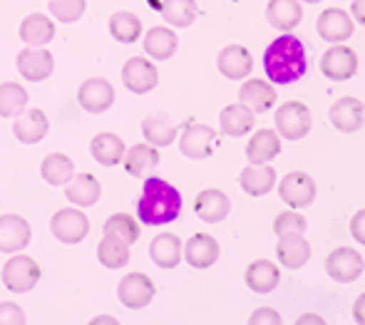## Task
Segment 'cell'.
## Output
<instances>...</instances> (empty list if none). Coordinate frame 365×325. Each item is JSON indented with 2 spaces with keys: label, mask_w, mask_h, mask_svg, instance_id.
Returning <instances> with one entry per match:
<instances>
[{
  "label": "cell",
  "mask_w": 365,
  "mask_h": 325,
  "mask_svg": "<svg viewBox=\"0 0 365 325\" xmlns=\"http://www.w3.org/2000/svg\"><path fill=\"white\" fill-rule=\"evenodd\" d=\"M266 77L276 85H293L308 70L306 45L291 33H284L266 48L264 53Z\"/></svg>",
  "instance_id": "obj_1"
},
{
  "label": "cell",
  "mask_w": 365,
  "mask_h": 325,
  "mask_svg": "<svg viewBox=\"0 0 365 325\" xmlns=\"http://www.w3.org/2000/svg\"><path fill=\"white\" fill-rule=\"evenodd\" d=\"M182 214V194L169 182L159 177H147L142 196L137 201V216L145 226H162L172 224Z\"/></svg>",
  "instance_id": "obj_2"
},
{
  "label": "cell",
  "mask_w": 365,
  "mask_h": 325,
  "mask_svg": "<svg viewBox=\"0 0 365 325\" xmlns=\"http://www.w3.org/2000/svg\"><path fill=\"white\" fill-rule=\"evenodd\" d=\"M276 122V132H279L281 139H289V142H298L303 139L313 127V117H311V110H308L303 102H284L279 107L274 117Z\"/></svg>",
  "instance_id": "obj_3"
},
{
  "label": "cell",
  "mask_w": 365,
  "mask_h": 325,
  "mask_svg": "<svg viewBox=\"0 0 365 325\" xmlns=\"http://www.w3.org/2000/svg\"><path fill=\"white\" fill-rule=\"evenodd\" d=\"M40 276V263L30 256H10L3 266V286L10 293H28L38 286Z\"/></svg>",
  "instance_id": "obj_4"
},
{
  "label": "cell",
  "mask_w": 365,
  "mask_h": 325,
  "mask_svg": "<svg viewBox=\"0 0 365 325\" xmlns=\"http://www.w3.org/2000/svg\"><path fill=\"white\" fill-rule=\"evenodd\" d=\"M50 231L58 241L63 244H80L90 234V219L82 214L80 206L73 209H60L55 211V216L50 219Z\"/></svg>",
  "instance_id": "obj_5"
},
{
  "label": "cell",
  "mask_w": 365,
  "mask_h": 325,
  "mask_svg": "<svg viewBox=\"0 0 365 325\" xmlns=\"http://www.w3.org/2000/svg\"><path fill=\"white\" fill-rule=\"evenodd\" d=\"M219 134L209 125H197L189 122L182 132H179V152L189 159H207L212 157L214 147H217Z\"/></svg>",
  "instance_id": "obj_6"
},
{
  "label": "cell",
  "mask_w": 365,
  "mask_h": 325,
  "mask_svg": "<svg viewBox=\"0 0 365 325\" xmlns=\"http://www.w3.org/2000/svg\"><path fill=\"white\" fill-rule=\"evenodd\" d=\"M321 72L333 82H346L358 72V55L353 48L338 43L328 48L321 58Z\"/></svg>",
  "instance_id": "obj_7"
},
{
  "label": "cell",
  "mask_w": 365,
  "mask_h": 325,
  "mask_svg": "<svg viewBox=\"0 0 365 325\" xmlns=\"http://www.w3.org/2000/svg\"><path fill=\"white\" fill-rule=\"evenodd\" d=\"M318 38L326 40L331 45L346 43L348 38H353V30H356V20L341 8H326L316 20Z\"/></svg>",
  "instance_id": "obj_8"
},
{
  "label": "cell",
  "mask_w": 365,
  "mask_h": 325,
  "mask_svg": "<svg viewBox=\"0 0 365 325\" xmlns=\"http://www.w3.org/2000/svg\"><path fill=\"white\" fill-rule=\"evenodd\" d=\"M122 82L132 95H149L159 85V72L152 60L147 58H130L122 67Z\"/></svg>",
  "instance_id": "obj_9"
},
{
  "label": "cell",
  "mask_w": 365,
  "mask_h": 325,
  "mask_svg": "<svg viewBox=\"0 0 365 325\" xmlns=\"http://www.w3.org/2000/svg\"><path fill=\"white\" fill-rule=\"evenodd\" d=\"M154 293H157V288H154L152 278L140 271L125 276L117 286V296H120L122 306L130 308V311H140V308L149 306Z\"/></svg>",
  "instance_id": "obj_10"
},
{
  "label": "cell",
  "mask_w": 365,
  "mask_h": 325,
  "mask_svg": "<svg viewBox=\"0 0 365 325\" xmlns=\"http://www.w3.org/2000/svg\"><path fill=\"white\" fill-rule=\"evenodd\" d=\"M77 105L85 112H90V115L107 112L115 105V87L107 80H102V77H90L77 90Z\"/></svg>",
  "instance_id": "obj_11"
},
{
  "label": "cell",
  "mask_w": 365,
  "mask_h": 325,
  "mask_svg": "<svg viewBox=\"0 0 365 325\" xmlns=\"http://www.w3.org/2000/svg\"><path fill=\"white\" fill-rule=\"evenodd\" d=\"M318 194V187L313 182V177H308L306 172H289L279 182V196L291 206V209H303L311 206L313 199Z\"/></svg>",
  "instance_id": "obj_12"
},
{
  "label": "cell",
  "mask_w": 365,
  "mask_h": 325,
  "mask_svg": "<svg viewBox=\"0 0 365 325\" xmlns=\"http://www.w3.org/2000/svg\"><path fill=\"white\" fill-rule=\"evenodd\" d=\"M326 271L333 281L338 283H351L356 278H361V273L365 271V261L363 256L358 254L356 249H348V246H341V249L331 251L326 259Z\"/></svg>",
  "instance_id": "obj_13"
},
{
  "label": "cell",
  "mask_w": 365,
  "mask_h": 325,
  "mask_svg": "<svg viewBox=\"0 0 365 325\" xmlns=\"http://www.w3.org/2000/svg\"><path fill=\"white\" fill-rule=\"evenodd\" d=\"M15 65H18L20 77H25L28 82H45L55 70L53 55L45 48H30V45L25 50H20Z\"/></svg>",
  "instance_id": "obj_14"
},
{
  "label": "cell",
  "mask_w": 365,
  "mask_h": 325,
  "mask_svg": "<svg viewBox=\"0 0 365 325\" xmlns=\"http://www.w3.org/2000/svg\"><path fill=\"white\" fill-rule=\"evenodd\" d=\"M33 239L30 224L18 214L0 216V254H20Z\"/></svg>",
  "instance_id": "obj_15"
},
{
  "label": "cell",
  "mask_w": 365,
  "mask_h": 325,
  "mask_svg": "<svg viewBox=\"0 0 365 325\" xmlns=\"http://www.w3.org/2000/svg\"><path fill=\"white\" fill-rule=\"evenodd\" d=\"M331 125L336 127L338 132H358L365 122V105L358 97H338L331 105Z\"/></svg>",
  "instance_id": "obj_16"
},
{
  "label": "cell",
  "mask_w": 365,
  "mask_h": 325,
  "mask_svg": "<svg viewBox=\"0 0 365 325\" xmlns=\"http://www.w3.org/2000/svg\"><path fill=\"white\" fill-rule=\"evenodd\" d=\"M217 67L226 80H246L254 70V58L244 45H226L217 58Z\"/></svg>",
  "instance_id": "obj_17"
},
{
  "label": "cell",
  "mask_w": 365,
  "mask_h": 325,
  "mask_svg": "<svg viewBox=\"0 0 365 325\" xmlns=\"http://www.w3.org/2000/svg\"><path fill=\"white\" fill-rule=\"evenodd\" d=\"M256 125V112L244 102L226 105L219 115V130L226 137H246Z\"/></svg>",
  "instance_id": "obj_18"
},
{
  "label": "cell",
  "mask_w": 365,
  "mask_h": 325,
  "mask_svg": "<svg viewBox=\"0 0 365 325\" xmlns=\"http://www.w3.org/2000/svg\"><path fill=\"white\" fill-rule=\"evenodd\" d=\"M159 159H162L159 157V149L145 142V144H135V147L127 149L122 164H125V172L130 174V177L147 179L159 169Z\"/></svg>",
  "instance_id": "obj_19"
},
{
  "label": "cell",
  "mask_w": 365,
  "mask_h": 325,
  "mask_svg": "<svg viewBox=\"0 0 365 325\" xmlns=\"http://www.w3.org/2000/svg\"><path fill=\"white\" fill-rule=\"evenodd\" d=\"M219 241L212 234H194L184 246V261L192 268H212L219 261Z\"/></svg>",
  "instance_id": "obj_20"
},
{
  "label": "cell",
  "mask_w": 365,
  "mask_h": 325,
  "mask_svg": "<svg viewBox=\"0 0 365 325\" xmlns=\"http://www.w3.org/2000/svg\"><path fill=\"white\" fill-rule=\"evenodd\" d=\"M48 132H50V120L43 110H25L20 117H15L13 134L18 142L38 144L48 137Z\"/></svg>",
  "instance_id": "obj_21"
},
{
  "label": "cell",
  "mask_w": 365,
  "mask_h": 325,
  "mask_svg": "<svg viewBox=\"0 0 365 325\" xmlns=\"http://www.w3.org/2000/svg\"><path fill=\"white\" fill-rule=\"evenodd\" d=\"M125 152H127L125 142H122V137L115 132H100V134H95L90 142L92 159H95L97 164H102V167H117V164H122Z\"/></svg>",
  "instance_id": "obj_22"
},
{
  "label": "cell",
  "mask_w": 365,
  "mask_h": 325,
  "mask_svg": "<svg viewBox=\"0 0 365 325\" xmlns=\"http://www.w3.org/2000/svg\"><path fill=\"white\" fill-rule=\"evenodd\" d=\"M231 211V201L229 196L219 189H204L199 192V196L194 199V214L199 216L207 224H219L229 216Z\"/></svg>",
  "instance_id": "obj_23"
},
{
  "label": "cell",
  "mask_w": 365,
  "mask_h": 325,
  "mask_svg": "<svg viewBox=\"0 0 365 325\" xmlns=\"http://www.w3.org/2000/svg\"><path fill=\"white\" fill-rule=\"evenodd\" d=\"M65 196H68L70 204L80 206V209H87V206H95L97 201H100L102 187L95 174L82 172V174H75V177L65 184Z\"/></svg>",
  "instance_id": "obj_24"
},
{
  "label": "cell",
  "mask_w": 365,
  "mask_h": 325,
  "mask_svg": "<svg viewBox=\"0 0 365 325\" xmlns=\"http://www.w3.org/2000/svg\"><path fill=\"white\" fill-rule=\"evenodd\" d=\"M266 18H269L271 28H276L279 33H291L303 20L301 0H269Z\"/></svg>",
  "instance_id": "obj_25"
},
{
  "label": "cell",
  "mask_w": 365,
  "mask_h": 325,
  "mask_svg": "<svg viewBox=\"0 0 365 325\" xmlns=\"http://www.w3.org/2000/svg\"><path fill=\"white\" fill-rule=\"evenodd\" d=\"M281 154V137L276 130H259L246 144V159L251 164H271Z\"/></svg>",
  "instance_id": "obj_26"
},
{
  "label": "cell",
  "mask_w": 365,
  "mask_h": 325,
  "mask_svg": "<svg viewBox=\"0 0 365 325\" xmlns=\"http://www.w3.org/2000/svg\"><path fill=\"white\" fill-rule=\"evenodd\" d=\"M276 256L284 268H301L311 259V244L303 239V234H281L276 244Z\"/></svg>",
  "instance_id": "obj_27"
},
{
  "label": "cell",
  "mask_w": 365,
  "mask_h": 325,
  "mask_svg": "<svg viewBox=\"0 0 365 325\" xmlns=\"http://www.w3.org/2000/svg\"><path fill=\"white\" fill-rule=\"evenodd\" d=\"M239 102L249 105L254 112H269L271 107L276 105V90L271 82L259 80V77H251V80H244L239 90Z\"/></svg>",
  "instance_id": "obj_28"
},
{
  "label": "cell",
  "mask_w": 365,
  "mask_h": 325,
  "mask_svg": "<svg viewBox=\"0 0 365 325\" xmlns=\"http://www.w3.org/2000/svg\"><path fill=\"white\" fill-rule=\"evenodd\" d=\"M55 38V23L45 13H30L20 23V40L30 48H45Z\"/></svg>",
  "instance_id": "obj_29"
},
{
  "label": "cell",
  "mask_w": 365,
  "mask_h": 325,
  "mask_svg": "<svg viewBox=\"0 0 365 325\" xmlns=\"http://www.w3.org/2000/svg\"><path fill=\"white\" fill-rule=\"evenodd\" d=\"M279 283H281V271L274 261L259 259L246 268V286H249L254 293H261V296H264V293L276 291Z\"/></svg>",
  "instance_id": "obj_30"
},
{
  "label": "cell",
  "mask_w": 365,
  "mask_h": 325,
  "mask_svg": "<svg viewBox=\"0 0 365 325\" xmlns=\"http://www.w3.org/2000/svg\"><path fill=\"white\" fill-rule=\"evenodd\" d=\"M149 256H152L154 266L159 268H177L179 261L184 259V246L179 241V236L174 234H159L149 244Z\"/></svg>",
  "instance_id": "obj_31"
},
{
  "label": "cell",
  "mask_w": 365,
  "mask_h": 325,
  "mask_svg": "<svg viewBox=\"0 0 365 325\" xmlns=\"http://www.w3.org/2000/svg\"><path fill=\"white\" fill-rule=\"evenodd\" d=\"M239 184L246 194L259 199V196H266L276 187V172L271 164H249L241 172Z\"/></svg>",
  "instance_id": "obj_32"
},
{
  "label": "cell",
  "mask_w": 365,
  "mask_h": 325,
  "mask_svg": "<svg viewBox=\"0 0 365 325\" xmlns=\"http://www.w3.org/2000/svg\"><path fill=\"white\" fill-rule=\"evenodd\" d=\"M179 48V38L172 28H152L149 33L145 35V53L149 55L152 60H169Z\"/></svg>",
  "instance_id": "obj_33"
},
{
  "label": "cell",
  "mask_w": 365,
  "mask_h": 325,
  "mask_svg": "<svg viewBox=\"0 0 365 325\" xmlns=\"http://www.w3.org/2000/svg\"><path fill=\"white\" fill-rule=\"evenodd\" d=\"M40 174H43V179L50 184V187H65V184L75 177V164L68 154L53 152L43 159V164H40Z\"/></svg>",
  "instance_id": "obj_34"
},
{
  "label": "cell",
  "mask_w": 365,
  "mask_h": 325,
  "mask_svg": "<svg viewBox=\"0 0 365 325\" xmlns=\"http://www.w3.org/2000/svg\"><path fill=\"white\" fill-rule=\"evenodd\" d=\"M142 134H145V142H149L152 147H157V149H162V147L174 144L179 130L167 115H152V117H147V120L142 122Z\"/></svg>",
  "instance_id": "obj_35"
},
{
  "label": "cell",
  "mask_w": 365,
  "mask_h": 325,
  "mask_svg": "<svg viewBox=\"0 0 365 325\" xmlns=\"http://www.w3.org/2000/svg\"><path fill=\"white\" fill-rule=\"evenodd\" d=\"M110 35L122 45H132L142 38V20L130 10H117L110 18Z\"/></svg>",
  "instance_id": "obj_36"
},
{
  "label": "cell",
  "mask_w": 365,
  "mask_h": 325,
  "mask_svg": "<svg viewBox=\"0 0 365 325\" xmlns=\"http://www.w3.org/2000/svg\"><path fill=\"white\" fill-rule=\"evenodd\" d=\"M159 10L172 28H189L199 15L197 0H162Z\"/></svg>",
  "instance_id": "obj_37"
},
{
  "label": "cell",
  "mask_w": 365,
  "mask_h": 325,
  "mask_svg": "<svg viewBox=\"0 0 365 325\" xmlns=\"http://www.w3.org/2000/svg\"><path fill=\"white\" fill-rule=\"evenodd\" d=\"M97 259L105 268H122L130 263V244L115 239V236H107L97 246Z\"/></svg>",
  "instance_id": "obj_38"
},
{
  "label": "cell",
  "mask_w": 365,
  "mask_h": 325,
  "mask_svg": "<svg viewBox=\"0 0 365 325\" xmlns=\"http://www.w3.org/2000/svg\"><path fill=\"white\" fill-rule=\"evenodd\" d=\"M28 107V92L18 82L0 85V117H20Z\"/></svg>",
  "instance_id": "obj_39"
},
{
  "label": "cell",
  "mask_w": 365,
  "mask_h": 325,
  "mask_svg": "<svg viewBox=\"0 0 365 325\" xmlns=\"http://www.w3.org/2000/svg\"><path fill=\"white\" fill-rule=\"evenodd\" d=\"M105 234L125 241V244H137L140 241V221L130 214H112L105 221Z\"/></svg>",
  "instance_id": "obj_40"
},
{
  "label": "cell",
  "mask_w": 365,
  "mask_h": 325,
  "mask_svg": "<svg viewBox=\"0 0 365 325\" xmlns=\"http://www.w3.org/2000/svg\"><path fill=\"white\" fill-rule=\"evenodd\" d=\"M87 0H50V13L53 18H58L60 23L70 25L85 15Z\"/></svg>",
  "instance_id": "obj_41"
},
{
  "label": "cell",
  "mask_w": 365,
  "mask_h": 325,
  "mask_svg": "<svg viewBox=\"0 0 365 325\" xmlns=\"http://www.w3.org/2000/svg\"><path fill=\"white\" fill-rule=\"evenodd\" d=\"M306 229H308L306 219H303L298 211H284V214H279L274 219L276 236H281V234H306Z\"/></svg>",
  "instance_id": "obj_42"
},
{
  "label": "cell",
  "mask_w": 365,
  "mask_h": 325,
  "mask_svg": "<svg viewBox=\"0 0 365 325\" xmlns=\"http://www.w3.org/2000/svg\"><path fill=\"white\" fill-rule=\"evenodd\" d=\"M28 318H25V311L13 301H3L0 303V325H23Z\"/></svg>",
  "instance_id": "obj_43"
},
{
  "label": "cell",
  "mask_w": 365,
  "mask_h": 325,
  "mask_svg": "<svg viewBox=\"0 0 365 325\" xmlns=\"http://www.w3.org/2000/svg\"><path fill=\"white\" fill-rule=\"evenodd\" d=\"M249 323L251 325H261V323L281 325V316H279V311H274V308H259V311L251 313Z\"/></svg>",
  "instance_id": "obj_44"
},
{
  "label": "cell",
  "mask_w": 365,
  "mask_h": 325,
  "mask_svg": "<svg viewBox=\"0 0 365 325\" xmlns=\"http://www.w3.org/2000/svg\"><path fill=\"white\" fill-rule=\"evenodd\" d=\"M351 236L358 241V244L365 246V209L358 211L356 216L351 219Z\"/></svg>",
  "instance_id": "obj_45"
},
{
  "label": "cell",
  "mask_w": 365,
  "mask_h": 325,
  "mask_svg": "<svg viewBox=\"0 0 365 325\" xmlns=\"http://www.w3.org/2000/svg\"><path fill=\"white\" fill-rule=\"evenodd\" d=\"M351 18L358 25H365V0H353L351 3Z\"/></svg>",
  "instance_id": "obj_46"
},
{
  "label": "cell",
  "mask_w": 365,
  "mask_h": 325,
  "mask_svg": "<svg viewBox=\"0 0 365 325\" xmlns=\"http://www.w3.org/2000/svg\"><path fill=\"white\" fill-rule=\"evenodd\" d=\"M353 321L365 325V293L358 296V301L353 303Z\"/></svg>",
  "instance_id": "obj_47"
},
{
  "label": "cell",
  "mask_w": 365,
  "mask_h": 325,
  "mask_svg": "<svg viewBox=\"0 0 365 325\" xmlns=\"http://www.w3.org/2000/svg\"><path fill=\"white\" fill-rule=\"evenodd\" d=\"M303 323H318V325H321V323H323V318H321V316H316V313H306L303 318H298L296 325H303Z\"/></svg>",
  "instance_id": "obj_48"
},
{
  "label": "cell",
  "mask_w": 365,
  "mask_h": 325,
  "mask_svg": "<svg viewBox=\"0 0 365 325\" xmlns=\"http://www.w3.org/2000/svg\"><path fill=\"white\" fill-rule=\"evenodd\" d=\"M301 3H311L313 5V3H321V0H301Z\"/></svg>",
  "instance_id": "obj_49"
},
{
  "label": "cell",
  "mask_w": 365,
  "mask_h": 325,
  "mask_svg": "<svg viewBox=\"0 0 365 325\" xmlns=\"http://www.w3.org/2000/svg\"><path fill=\"white\" fill-rule=\"evenodd\" d=\"M234 3H239V0H234Z\"/></svg>",
  "instance_id": "obj_50"
}]
</instances>
